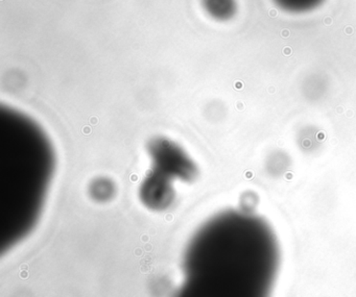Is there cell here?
Returning a JSON list of instances; mask_svg holds the SVG:
<instances>
[{"mask_svg":"<svg viewBox=\"0 0 356 297\" xmlns=\"http://www.w3.org/2000/svg\"><path fill=\"white\" fill-rule=\"evenodd\" d=\"M280 264L270 224L251 212L227 210L191 239L172 297H272Z\"/></svg>","mask_w":356,"mask_h":297,"instance_id":"1","label":"cell"},{"mask_svg":"<svg viewBox=\"0 0 356 297\" xmlns=\"http://www.w3.org/2000/svg\"><path fill=\"white\" fill-rule=\"evenodd\" d=\"M149 151L155 171L158 173L176 176L183 180H193L197 176V169L193 162L175 143L166 139H157L151 143Z\"/></svg>","mask_w":356,"mask_h":297,"instance_id":"3","label":"cell"},{"mask_svg":"<svg viewBox=\"0 0 356 297\" xmlns=\"http://www.w3.org/2000/svg\"><path fill=\"white\" fill-rule=\"evenodd\" d=\"M206 11L218 20L230 19L236 12L235 0H203Z\"/></svg>","mask_w":356,"mask_h":297,"instance_id":"4","label":"cell"},{"mask_svg":"<svg viewBox=\"0 0 356 297\" xmlns=\"http://www.w3.org/2000/svg\"><path fill=\"white\" fill-rule=\"evenodd\" d=\"M6 113L9 133L0 135V171L9 176H0V243L11 247L28 235L40 215L54 157L38 126L15 112Z\"/></svg>","mask_w":356,"mask_h":297,"instance_id":"2","label":"cell"},{"mask_svg":"<svg viewBox=\"0 0 356 297\" xmlns=\"http://www.w3.org/2000/svg\"><path fill=\"white\" fill-rule=\"evenodd\" d=\"M325 0H274V3L283 11L289 13H305L323 5Z\"/></svg>","mask_w":356,"mask_h":297,"instance_id":"5","label":"cell"}]
</instances>
